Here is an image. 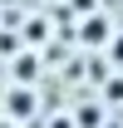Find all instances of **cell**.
<instances>
[{"label": "cell", "instance_id": "6da1fadb", "mask_svg": "<svg viewBox=\"0 0 123 128\" xmlns=\"http://www.w3.org/2000/svg\"><path fill=\"white\" fill-rule=\"evenodd\" d=\"M30 108H34V94L15 89V94H10V113H30Z\"/></svg>", "mask_w": 123, "mask_h": 128}, {"label": "cell", "instance_id": "7a4b0ae2", "mask_svg": "<svg viewBox=\"0 0 123 128\" xmlns=\"http://www.w3.org/2000/svg\"><path fill=\"white\" fill-rule=\"evenodd\" d=\"M108 59H113V64L123 69V34H118V40H108Z\"/></svg>", "mask_w": 123, "mask_h": 128}]
</instances>
